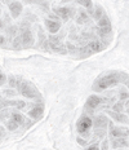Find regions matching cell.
<instances>
[{
  "label": "cell",
  "mask_w": 129,
  "mask_h": 150,
  "mask_svg": "<svg viewBox=\"0 0 129 150\" xmlns=\"http://www.w3.org/2000/svg\"><path fill=\"white\" fill-rule=\"evenodd\" d=\"M124 79H129L128 75H125L123 73H118V71H112V73L105 74L101 78H98L93 84V89L97 91V92H98V91L107 89L110 87L116 86L118 83L123 82Z\"/></svg>",
  "instance_id": "obj_1"
},
{
  "label": "cell",
  "mask_w": 129,
  "mask_h": 150,
  "mask_svg": "<svg viewBox=\"0 0 129 150\" xmlns=\"http://www.w3.org/2000/svg\"><path fill=\"white\" fill-rule=\"evenodd\" d=\"M17 88L20 91V93L22 96L31 100H40L42 96H40V92L36 89V87L34 86L31 82H27V80H22V82L17 83Z\"/></svg>",
  "instance_id": "obj_2"
},
{
  "label": "cell",
  "mask_w": 129,
  "mask_h": 150,
  "mask_svg": "<svg viewBox=\"0 0 129 150\" xmlns=\"http://www.w3.org/2000/svg\"><path fill=\"white\" fill-rule=\"evenodd\" d=\"M92 126H93V120L90 119L88 115L84 114V115H81L79 118V120H78L76 129L81 136L87 137V136H89V131H90V128H92Z\"/></svg>",
  "instance_id": "obj_3"
},
{
  "label": "cell",
  "mask_w": 129,
  "mask_h": 150,
  "mask_svg": "<svg viewBox=\"0 0 129 150\" xmlns=\"http://www.w3.org/2000/svg\"><path fill=\"white\" fill-rule=\"evenodd\" d=\"M20 36H21L22 47H23V48H30V47H32V44H34V36H32L31 30L27 26H22L21 27Z\"/></svg>",
  "instance_id": "obj_4"
},
{
  "label": "cell",
  "mask_w": 129,
  "mask_h": 150,
  "mask_svg": "<svg viewBox=\"0 0 129 150\" xmlns=\"http://www.w3.org/2000/svg\"><path fill=\"white\" fill-rule=\"evenodd\" d=\"M110 135L112 136V139H124L129 135V129L125 127H115L110 122Z\"/></svg>",
  "instance_id": "obj_5"
},
{
  "label": "cell",
  "mask_w": 129,
  "mask_h": 150,
  "mask_svg": "<svg viewBox=\"0 0 129 150\" xmlns=\"http://www.w3.org/2000/svg\"><path fill=\"white\" fill-rule=\"evenodd\" d=\"M54 13L63 21H67L68 18L74 16V11H72V8H68V7H56Z\"/></svg>",
  "instance_id": "obj_6"
},
{
  "label": "cell",
  "mask_w": 129,
  "mask_h": 150,
  "mask_svg": "<svg viewBox=\"0 0 129 150\" xmlns=\"http://www.w3.org/2000/svg\"><path fill=\"white\" fill-rule=\"evenodd\" d=\"M103 101H105V100H103L102 97H99V96H97V95H92V96L88 97L87 102H85V106L88 109H90V110H94V109L98 108Z\"/></svg>",
  "instance_id": "obj_7"
},
{
  "label": "cell",
  "mask_w": 129,
  "mask_h": 150,
  "mask_svg": "<svg viewBox=\"0 0 129 150\" xmlns=\"http://www.w3.org/2000/svg\"><path fill=\"white\" fill-rule=\"evenodd\" d=\"M107 126H110V120L105 115H99V117H96L93 120V127L96 129H105Z\"/></svg>",
  "instance_id": "obj_8"
},
{
  "label": "cell",
  "mask_w": 129,
  "mask_h": 150,
  "mask_svg": "<svg viewBox=\"0 0 129 150\" xmlns=\"http://www.w3.org/2000/svg\"><path fill=\"white\" fill-rule=\"evenodd\" d=\"M43 112H44V108H43V106L42 105H36V106H34L32 109H30L29 117L32 118L34 120H39V119H42Z\"/></svg>",
  "instance_id": "obj_9"
},
{
  "label": "cell",
  "mask_w": 129,
  "mask_h": 150,
  "mask_svg": "<svg viewBox=\"0 0 129 150\" xmlns=\"http://www.w3.org/2000/svg\"><path fill=\"white\" fill-rule=\"evenodd\" d=\"M8 5H9V11H11L12 17L17 18L22 12V4L20 1H11V3H8Z\"/></svg>",
  "instance_id": "obj_10"
},
{
  "label": "cell",
  "mask_w": 129,
  "mask_h": 150,
  "mask_svg": "<svg viewBox=\"0 0 129 150\" xmlns=\"http://www.w3.org/2000/svg\"><path fill=\"white\" fill-rule=\"evenodd\" d=\"M45 27L50 34H56L61 29V22L56 20H45Z\"/></svg>",
  "instance_id": "obj_11"
},
{
  "label": "cell",
  "mask_w": 129,
  "mask_h": 150,
  "mask_svg": "<svg viewBox=\"0 0 129 150\" xmlns=\"http://www.w3.org/2000/svg\"><path fill=\"white\" fill-rule=\"evenodd\" d=\"M107 114H109L111 118H114L116 122H119V123H128V117H127V115H124V114H121V112L107 111Z\"/></svg>",
  "instance_id": "obj_12"
},
{
  "label": "cell",
  "mask_w": 129,
  "mask_h": 150,
  "mask_svg": "<svg viewBox=\"0 0 129 150\" xmlns=\"http://www.w3.org/2000/svg\"><path fill=\"white\" fill-rule=\"evenodd\" d=\"M88 48H89V51L92 53H96V52L102 51L103 45H102V43H101L99 40H92V42L88 44Z\"/></svg>",
  "instance_id": "obj_13"
},
{
  "label": "cell",
  "mask_w": 129,
  "mask_h": 150,
  "mask_svg": "<svg viewBox=\"0 0 129 150\" xmlns=\"http://www.w3.org/2000/svg\"><path fill=\"white\" fill-rule=\"evenodd\" d=\"M98 27L99 29H109V27H111V22H110L109 17L106 14L98 21Z\"/></svg>",
  "instance_id": "obj_14"
},
{
  "label": "cell",
  "mask_w": 129,
  "mask_h": 150,
  "mask_svg": "<svg viewBox=\"0 0 129 150\" xmlns=\"http://www.w3.org/2000/svg\"><path fill=\"white\" fill-rule=\"evenodd\" d=\"M111 145L112 148L116 149V148H123V146H127L128 142L125 141V139H112L111 140Z\"/></svg>",
  "instance_id": "obj_15"
},
{
  "label": "cell",
  "mask_w": 129,
  "mask_h": 150,
  "mask_svg": "<svg viewBox=\"0 0 129 150\" xmlns=\"http://www.w3.org/2000/svg\"><path fill=\"white\" fill-rule=\"evenodd\" d=\"M94 13H93V17H94V20H97V21H99L101 18L103 17V16H105V13H103V9H102V7H101V5H94Z\"/></svg>",
  "instance_id": "obj_16"
},
{
  "label": "cell",
  "mask_w": 129,
  "mask_h": 150,
  "mask_svg": "<svg viewBox=\"0 0 129 150\" xmlns=\"http://www.w3.org/2000/svg\"><path fill=\"white\" fill-rule=\"evenodd\" d=\"M12 119H13L16 123L18 124V126H22V124L25 123V118L22 117V115L20 114V112H13V114H12Z\"/></svg>",
  "instance_id": "obj_17"
},
{
  "label": "cell",
  "mask_w": 129,
  "mask_h": 150,
  "mask_svg": "<svg viewBox=\"0 0 129 150\" xmlns=\"http://www.w3.org/2000/svg\"><path fill=\"white\" fill-rule=\"evenodd\" d=\"M78 22H79V23H87L88 22V14H87V12H84V11H80L79 12V16H78Z\"/></svg>",
  "instance_id": "obj_18"
},
{
  "label": "cell",
  "mask_w": 129,
  "mask_h": 150,
  "mask_svg": "<svg viewBox=\"0 0 129 150\" xmlns=\"http://www.w3.org/2000/svg\"><path fill=\"white\" fill-rule=\"evenodd\" d=\"M13 48L16 49V51H18V49H21V48H23V47H22V40H21V36H20V35L14 38V40H13Z\"/></svg>",
  "instance_id": "obj_19"
},
{
  "label": "cell",
  "mask_w": 129,
  "mask_h": 150,
  "mask_svg": "<svg viewBox=\"0 0 129 150\" xmlns=\"http://www.w3.org/2000/svg\"><path fill=\"white\" fill-rule=\"evenodd\" d=\"M7 127H8V129H11V131H14V129H17V128L20 127V126H18V124L16 123V122H14V120H13V119H12V118H11V119L8 120V123H7Z\"/></svg>",
  "instance_id": "obj_20"
},
{
  "label": "cell",
  "mask_w": 129,
  "mask_h": 150,
  "mask_svg": "<svg viewBox=\"0 0 129 150\" xmlns=\"http://www.w3.org/2000/svg\"><path fill=\"white\" fill-rule=\"evenodd\" d=\"M123 109H124V104H123V102H116V104L114 105V108H112V111H115V112H121Z\"/></svg>",
  "instance_id": "obj_21"
},
{
  "label": "cell",
  "mask_w": 129,
  "mask_h": 150,
  "mask_svg": "<svg viewBox=\"0 0 129 150\" xmlns=\"http://www.w3.org/2000/svg\"><path fill=\"white\" fill-rule=\"evenodd\" d=\"M85 150H99V146L97 142H92V145H89Z\"/></svg>",
  "instance_id": "obj_22"
},
{
  "label": "cell",
  "mask_w": 129,
  "mask_h": 150,
  "mask_svg": "<svg viewBox=\"0 0 129 150\" xmlns=\"http://www.w3.org/2000/svg\"><path fill=\"white\" fill-rule=\"evenodd\" d=\"M8 80H9V86H11V87H16V86H17V83L18 82H16V78H13V76H9L8 78Z\"/></svg>",
  "instance_id": "obj_23"
},
{
  "label": "cell",
  "mask_w": 129,
  "mask_h": 150,
  "mask_svg": "<svg viewBox=\"0 0 129 150\" xmlns=\"http://www.w3.org/2000/svg\"><path fill=\"white\" fill-rule=\"evenodd\" d=\"M5 80H7V78H5V75L0 71V86H3V84L5 83Z\"/></svg>",
  "instance_id": "obj_24"
},
{
  "label": "cell",
  "mask_w": 129,
  "mask_h": 150,
  "mask_svg": "<svg viewBox=\"0 0 129 150\" xmlns=\"http://www.w3.org/2000/svg\"><path fill=\"white\" fill-rule=\"evenodd\" d=\"M129 97V95L127 92H124V91H120V98L121 100H127Z\"/></svg>",
  "instance_id": "obj_25"
},
{
  "label": "cell",
  "mask_w": 129,
  "mask_h": 150,
  "mask_svg": "<svg viewBox=\"0 0 129 150\" xmlns=\"http://www.w3.org/2000/svg\"><path fill=\"white\" fill-rule=\"evenodd\" d=\"M78 142H79L81 146H85V145H87V141H85V140H81L80 137H78Z\"/></svg>",
  "instance_id": "obj_26"
},
{
  "label": "cell",
  "mask_w": 129,
  "mask_h": 150,
  "mask_svg": "<svg viewBox=\"0 0 129 150\" xmlns=\"http://www.w3.org/2000/svg\"><path fill=\"white\" fill-rule=\"evenodd\" d=\"M14 33H16V27H13V26L9 27V30H8V34H9V35H13Z\"/></svg>",
  "instance_id": "obj_27"
},
{
  "label": "cell",
  "mask_w": 129,
  "mask_h": 150,
  "mask_svg": "<svg viewBox=\"0 0 129 150\" xmlns=\"http://www.w3.org/2000/svg\"><path fill=\"white\" fill-rule=\"evenodd\" d=\"M67 48H68V49H70V51L72 52V51H74V49H75V47H74V45H71V43H67Z\"/></svg>",
  "instance_id": "obj_28"
},
{
  "label": "cell",
  "mask_w": 129,
  "mask_h": 150,
  "mask_svg": "<svg viewBox=\"0 0 129 150\" xmlns=\"http://www.w3.org/2000/svg\"><path fill=\"white\" fill-rule=\"evenodd\" d=\"M4 42H5L4 36H1V35H0V45H3V44H4Z\"/></svg>",
  "instance_id": "obj_29"
},
{
  "label": "cell",
  "mask_w": 129,
  "mask_h": 150,
  "mask_svg": "<svg viewBox=\"0 0 129 150\" xmlns=\"http://www.w3.org/2000/svg\"><path fill=\"white\" fill-rule=\"evenodd\" d=\"M102 150H107V141L103 144V148H102Z\"/></svg>",
  "instance_id": "obj_30"
},
{
  "label": "cell",
  "mask_w": 129,
  "mask_h": 150,
  "mask_svg": "<svg viewBox=\"0 0 129 150\" xmlns=\"http://www.w3.org/2000/svg\"><path fill=\"white\" fill-rule=\"evenodd\" d=\"M1 27H4V23H3V21L0 20V29H1Z\"/></svg>",
  "instance_id": "obj_31"
},
{
  "label": "cell",
  "mask_w": 129,
  "mask_h": 150,
  "mask_svg": "<svg viewBox=\"0 0 129 150\" xmlns=\"http://www.w3.org/2000/svg\"><path fill=\"white\" fill-rule=\"evenodd\" d=\"M125 83H127V86H128V89H129V82H125Z\"/></svg>",
  "instance_id": "obj_32"
},
{
  "label": "cell",
  "mask_w": 129,
  "mask_h": 150,
  "mask_svg": "<svg viewBox=\"0 0 129 150\" xmlns=\"http://www.w3.org/2000/svg\"><path fill=\"white\" fill-rule=\"evenodd\" d=\"M127 112H128V115H129V108L127 109Z\"/></svg>",
  "instance_id": "obj_33"
}]
</instances>
